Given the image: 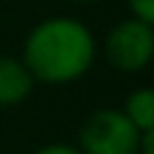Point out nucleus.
<instances>
[{
	"mask_svg": "<svg viewBox=\"0 0 154 154\" xmlns=\"http://www.w3.org/2000/svg\"><path fill=\"white\" fill-rule=\"evenodd\" d=\"M122 114L143 133V130H154V92L152 87H138L133 92L125 95L122 103Z\"/></svg>",
	"mask_w": 154,
	"mask_h": 154,
	"instance_id": "39448f33",
	"label": "nucleus"
},
{
	"mask_svg": "<svg viewBox=\"0 0 154 154\" xmlns=\"http://www.w3.org/2000/svg\"><path fill=\"white\" fill-rule=\"evenodd\" d=\"M76 146L81 154H138L141 130L122 114V108L100 106L81 122Z\"/></svg>",
	"mask_w": 154,
	"mask_h": 154,
	"instance_id": "7ed1b4c3",
	"label": "nucleus"
},
{
	"mask_svg": "<svg viewBox=\"0 0 154 154\" xmlns=\"http://www.w3.org/2000/svg\"><path fill=\"white\" fill-rule=\"evenodd\" d=\"M68 3H76V5H95V3H100V0H68Z\"/></svg>",
	"mask_w": 154,
	"mask_h": 154,
	"instance_id": "1a4fd4ad",
	"label": "nucleus"
},
{
	"mask_svg": "<svg viewBox=\"0 0 154 154\" xmlns=\"http://www.w3.org/2000/svg\"><path fill=\"white\" fill-rule=\"evenodd\" d=\"M97 51L116 73L138 76L152 65L154 24L135 16H125L106 30L103 41H97Z\"/></svg>",
	"mask_w": 154,
	"mask_h": 154,
	"instance_id": "f03ea898",
	"label": "nucleus"
},
{
	"mask_svg": "<svg viewBox=\"0 0 154 154\" xmlns=\"http://www.w3.org/2000/svg\"><path fill=\"white\" fill-rule=\"evenodd\" d=\"M35 79L14 54H0V108H16L35 92Z\"/></svg>",
	"mask_w": 154,
	"mask_h": 154,
	"instance_id": "20e7f679",
	"label": "nucleus"
},
{
	"mask_svg": "<svg viewBox=\"0 0 154 154\" xmlns=\"http://www.w3.org/2000/svg\"><path fill=\"white\" fill-rule=\"evenodd\" d=\"M32 154H81V149L76 143H68V141H51V143L38 146Z\"/></svg>",
	"mask_w": 154,
	"mask_h": 154,
	"instance_id": "0eeeda50",
	"label": "nucleus"
},
{
	"mask_svg": "<svg viewBox=\"0 0 154 154\" xmlns=\"http://www.w3.org/2000/svg\"><path fill=\"white\" fill-rule=\"evenodd\" d=\"M125 5H127V16L154 24V0H125Z\"/></svg>",
	"mask_w": 154,
	"mask_h": 154,
	"instance_id": "423d86ee",
	"label": "nucleus"
},
{
	"mask_svg": "<svg viewBox=\"0 0 154 154\" xmlns=\"http://www.w3.org/2000/svg\"><path fill=\"white\" fill-rule=\"evenodd\" d=\"M97 35L95 30L70 14H51L38 19L24 41L19 60L43 87H68L81 81L97 62Z\"/></svg>",
	"mask_w": 154,
	"mask_h": 154,
	"instance_id": "f257e3e1",
	"label": "nucleus"
},
{
	"mask_svg": "<svg viewBox=\"0 0 154 154\" xmlns=\"http://www.w3.org/2000/svg\"><path fill=\"white\" fill-rule=\"evenodd\" d=\"M138 154H154V130H143V133H141Z\"/></svg>",
	"mask_w": 154,
	"mask_h": 154,
	"instance_id": "6e6552de",
	"label": "nucleus"
}]
</instances>
